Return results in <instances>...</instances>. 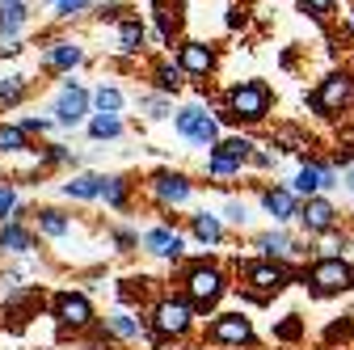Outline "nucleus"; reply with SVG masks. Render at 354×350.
I'll return each instance as SVG.
<instances>
[{
  "instance_id": "nucleus-29",
  "label": "nucleus",
  "mask_w": 354,
  "mask_h": 350,
  "mask_svg": "<svg viewBox=\"0 0 354 350\" xmlns=\"http://www.w3.org/2000/svg\"><path fill=\"white\" fill-rule=\"evenodd\" d=\"M110 329L118 338H140V321H131V317H110Z\"/></svg>"
},
{
  "instance_id": "nucleus-20",
  "label": "nucleus",
  "mask_w": 354,
  "mask_h": 350,
  "mask_svg": "<svg viewBox=\"0 0 354 350\" xmlns=\"http://www.w3.org/2000/svg\"><path fill=\"white\" fill-rule=\"evenodd\" d=\"M257 245H261L266 253H274V257L291 253V237H287V232H266V237H257Z\"/></svg>"
},
{
  "instance_id": "nucleus-31",
  "label": "nucleus",
  "mask_w": 354,
  "mask_h": 350,
  "mask_svg": "<svg viewBox=\"0 0 354 350\" xmlns=\"http://www.w3.org/2000/svg\"><path fill=\"white\" fill-rule=\"evenodd\" d=\"M236 169H241V160H232V156H224V152L211 156V173H236Z\"/></svg>"
},
{
  "instance_id": "nucleus-35",
  "label": "nucleus",
  "mask_w": 354,
  "mask_h": 350,
  "mask_svg": "<svg viewBox=\"0 0 354 350\" xmlns=\"http://www.w3.org/2000/svg\"><path fill=\"white\" fill-rule=\"evenodd\" d=\"M224 215L241 224V220H245V203H228V207H224Z\"/></svg>"
},
{
  "instance_id": "nucleus-21",
  "label": "nucleus",
  "mask_w": 354,
  "mask_h": 350,
  "mask_svg": "<svg viewBox=\"0 0 354 350\" xmlns=\"http://www.w3.org/2000/svg\"><path fill=\"white\" fill-rule=\"evenodd\" d=\"M0 245L13 249V253H21V249H30V237H26L17 224H5V228H0Z\"/></svg>"
},
{
  "instance_id": "nucleus-10",
  "label": "nucleus",
  "mask_w": 354,
  "mask_h": 350,
  "mask_svg": "<svg viewBox=\"0 0 354 350\" xmlns=\"http://www.w3.org/2000/svg\"><path fill=\"white\" fill-rule=\"evenodd\" d=\"M299 215H304L308 232H325V228H333V207H329L325 199H308V207H304Z\"/></svg>"
},
{
  "instance_id": "nucleus-25",
  "label": "nucleus",
  "mask_w": 354,
  "mask_h": 350,
  "mask_svg": "<svg viewBox=\"0 0 354 350\" xmlns=\"http://www.w3.org/2000/svg\"><path fill=\"white\" fill-rule=\"evenodd\" d=\"M88 131H93L97 140H110V136H118V131H122V122L114 114H102V118H93V127H88Z\"/></svg>"
},
{
  "instance_id": "nucleus-22",
  "label": "nucleus",
  "mask_w": 354,
  "mask_h": 350,
  "mask_svg": "<svg viewBox=\"0 0 354 350\" xmlns=\"http://www.w3.org/2000/svg\"><path fill=\"white\" fill-rule=\"evenodd\" d=\"M26 148V131L21 127H0V152H21Z\"/></svg>"
},
{
  "instance_id": "nucleus-9",
  "label": "nucleus",
  "mask_w": 354,
  "mask_h": 350,
  "mask_svg": "<svg viewBox=\"0 0 354 350\" xmlns=\"http://www.w3.org/2000/svg\"><path fill=\"white\" fill-rule=\"evenodd\" d=\"M84 106H88L84 89H72V84H68V89L59 93V102H55V118H59V122H80Z\"/></svg>"
},
{
  "instance_id": "nucleus-19",
  "label": "nucleus",
  "mask_w": 354,
  "mask_h": 350,
  "mask_svg": "<svg viewBox=\"0 0 354 350\" xmlns=\"http://www.w3.org/2000/svg\"><path fill=\"white\" fill-rule=\"evenodd\" d=\"M321 186H329V178H325V169H304L299 178H295V190H299V194H317Z\"/></svg>"
},
{
  "instance_id": "nucleus-34",
  "label": "nucleus",
  "mask_w": 354,
  "mask_h": 350,
  "mask_svg": "<svg viewBox=\"0 0 354 350\" xmlns=\"http://www.w3.org/2000/svg\"><path fill=\"white\" fill-rule=\"evenodd\" d=\"M9 211H13V190H9V186H0V220H5Z\"/></svg>"
},
{
  "instance_id": "nucleus-18",
  "label": "nucleus",
  "mask_w": 354,
  "mask_h": 350,
  "mask_svg": "<svg viewBox=\"0 0 354 350\" xmlns=\"http://www.w3.org/2000/svg\"><path fill=\"white\" fill-rule=\"evenodd\" d=\"M55 68H76L80 59H84V51L80 47H72V42H59V47H51V55H47Z\"/></svg>"
},
{
  "instance_id": "nucleus-26",
  "label": "nucleus",
  "mask_w": 354,
  "mask_h": 350,
  "mask_svg": "<svg viewBox=\"0 0 354 350\" xmlns=\"http://www.w3.org/2000/svg\"><path fill=\"white\" fill-rule=\"evenodd\" d=\"M93 102H97V110H102V114H114V110L122 106V93H118V89H106V84H102V89L93 93Z\"/></svg>"
},
{
  "instance_id": "nucleus-7",
  "label": "nucleus",
  "mask_w": 354,
  "mask_h": 350,
  "mask_svg": "<svg viewBox=\"0 0 354 350\" xmlns=\"http://www.w3.org/2000/svg\"><path fill=\"white\" fill-rule=\"evenodd\" d=\"M354 98V80L350 76H329L325 84H321V93H317V106L321 110H337V106H346Z\"/></svg>"
},
{
  "instance_id": "nucleus-13",
  "label": "nucleus",
  "mask_w": 354,
  "mask_h": 350,
  "mask_svg": "<svg viewBox=\"0 0 354 350\" xmlns=\"http://www.w3.org/2000/svg\"><path fill=\"white\" fill-rule=\"evenodd\" d=\"M144 245H148L152 253H160V257H177V253H182V237L169 232V228H152V232L144 237Z\"/></svg>"
},
{
  "instance_id": "nucleus-15",
  "label": "nucleus",
  "mask_w": 354,
  "mask_h": 350,
  "mask_svg": "<svg viewBox=\"0 0 354 350\" xmlns=\"http://www.w3.org/2000/svg\"><path fill=\"white\" fill-rule=\"evenodd\" d=\"M266 211L274 215V220H287V215H295V194L291 190H266Z\"/></svg>"
},
{
  "instance_id": "nucleus-38",
  "label": "nucleus",
  "mask_w": 354,
  "mask_h": 350,
  "mask_svg": "<svg viewBox=\"0 0 354 350\" xmlns=\"http://www.w3.org/2000/svg\"><path fill=\"white\" fill-rule=\"evenodd\" d=\"M346 182H350V190H354V169H350V178H346Z\"/></svg>"
},
{
  "instance_id": "nucleus-5",
  "label": "nucleus",
  "mask_w": 354,
  "mask_h": 350,
  "mask_svg": "<svg viewBox=\"0 0 354 350\" xmlns=\"http://www.w3.org/2000/svg\"><path fill=\"white\" fill-rule=\"evenodd\" d=\"M55 317H59L64 325H72V329H84V325H88V317H93V308H88V300H84V295L64 291V295L55 300Z\"/></svg>"
},
{
  "instance_id": "nucleus-1",
  "label": "nucleus",
  "mask_w": 354,
  "mask_h": 350,
  "mask_svg": "<svg viewBox=\"0 0 354 350\" xmlns=\"http://www.w3.org/2000/svg\"><path fill=\"white\" fill-rule=\"evenodd\" d=\"M177 131H182L186 140H194L198 148H211V144L219 140L215 118H207V110H198V106H186L182 114H177Z\"/></svg>"
},
{
  "instance_id": "nucleus-37",
  "label": "nucleus",
  "mask_w": 354,
  "mask_h": 350,
  "mask_svg": "<svg viewBox=\"0 0 354 350\" xmlns=\"http://www.w3.org/2000/svg\"><path fill=\"white\" fill-rule=\"evenodd\" d=\"M55 5H59L64 13H76V9H84V5H88V0H55Z\"/></svg>"
},
{
  "instance_id": "nucleus-33",
  "label": "nucleus",
  "mask_w": 354,
  "mask_h": 350,
  "mask_svg": "<svg viewBox=\"0 0 354 350\" xmlns=\"http://www.w3.org/2000/svg\"><path fill=\"white\" fill-rule=\"evenodd\" d=\"M0 98H5V102H17V98H21V76H9V84H0Z\"/></svg>"
},
{
  "instance_id": "nucleus-28",
  "label": "nucleus",
  "mask_w": 354,
  "mask_h": 350,
  "mask_svg": "<svg viewBox=\"0 0 354 350\" xmlns=\"http://www.w3.org/2000/svg\"><path fill=\"white\" fill-rule=\"evenodd\" d=\"M42 232H47V237H64L68 232V220H64V215H55V211H42Z\"/></svg>"
},
{
  "instance_id": "nucleus-16",
  "label": "nucleus",
  "mask_w": 354,
  "mask_h": 350,
  "mask_svg": "<svg viewBox=\"0 0 354 350\" xmlns=\"http://www.w3.org/2000/svg\"><path fill=\"white\" fill-rule=\"evenodd\" d=\"M21 26H26V5H21V0H0V30L17 34Z\"/></svg>"
},
{
  "instance_id": "nucleus-8",
  "label": "nucleus",
  "mask_w": 354,
  "mask_h": 350,
  "mask_svg": "<svg viewBox=\"0 0 354 350\" xmlns=\"http://www.w3.org/2000/svg\"><path fill=\"white\" fill-rule=\"evenodd\" d=\"M211 338H215V342H224V346H241V342L253 338V329H249L245 317H219V321L211 325Z\"/></svg>"
},
{
  "instance_id": "nucleus-36",
  "label": "nucleus",
  "mask_w": 354,
  "mask_h": 350,
  "mask_svg": "<svg viewBox=\"0 0 354 350\" xmlns=\"http://www.w3.org/2000/svg\"><path fill=\"white\" fill-rule=\"evenodd\" d=\"M304 5H308V9H313V13H321V17H325V13L333 9V0H304Z\"/></svg>"
},
{
  "instance_id": "nucleus-2",
  "label": "nucleus",
  "mask_w": 354,
  "mask_h": 350,
  "mask_svg": "<svg viewBox=\"0 0 354 350\" xmlns=\"http://www.w3.org/2000/svg\"><path fill=\"white\" fill-rule=\"evenodd\" d=\"M308 279H313V287L317 291H342V287H350V266H346V261L342 257H325V261H317V266H313V275H308Z\"/></svg>"
},
{
  "instance_id": "nucleus-30",
  "label": "nucleus",
  "mask_w": 354,
  "mask_h": 350,
  "mask_svg": "<svg viewBox=\"0 0 354 350\" xmlns=\"http://www.w3.org/2000/svg\"><path fill=\"white\" fill-rule=\"evenodd\" d=\"M102 199L118 207V203H122V182H118V178H106V182H102Z\"/></svg>"
},
{
  "instance_id": "nucleus-27",
  "label": "nucleus",
  "mask_w": 354,
  "mask_h": 350,
  "mask_svg": "<svg viewBox=\"0 0 354 350\" xmlns=\"http://www.w3.org/2000/svg\"><path fill=\"white\" fill-rule=\"evenodd\" d=\"M215 152H224V156H232V160H245V156H249V152H253V144H249V140H241V136H236V140H224V144H219V148H215Z\"/></svg>"
},
{
  "instance_id": "nucleus-32",
  "label": "nucleus",
  "mask_w": 354,
  "mask_h": 350,
  "mask_svg": "<svg viewBox=\"0 0 354 350\" xmlns=\"http://www.w3.org/2000/svg\"><path fill=\"white\" fill-rule=\"evenodd\" d=\"M182 72L186 68H160V89H177V84H182Z\"/></svg>"
},
{
  "instance_id": "nucleus-24",
  "label": "nucleus",
  "mask_w": 354,
  "mask_h": 350,
  "mask_svg": "<svg viewBox=\"0 0 354 350\" xmlns=\"http://www.w3.org/2000/svg\"><path fill=\"white\" fill-rule=\"evenodd\" d=\"M118 38H122V51H140L144 30H140L136 21H122V26H118Z\"/></svg>"
},
{
  "instance_id": "nucleus-6",
  "label": "nucleus",
  "mask_w": 354,
  "mask_h": 350,
  "mask_svg": "<svg viewBox=\"0 0 354 350\" xmlns=\"http://www.w3.org/2000/svg\"><path fill=\"white\" fill-rule=\"evenodd\" d=\"M152 321H156L160 333H186V325H190V308H186L182 300H165Z\"/></svg>"
},
{
  "instance_id": "nucleus-11",
  "label": "nucleus",
  "mask_w": 354,
  "mask_h": 350,
  "mask_svg": "<svg viewBox=\"0 0 354 350\" xmlns=\"http://www.w3.org/2000/svg\"><path fill=\"white\" fill-rule=\"evenodd\" d=\"M245 275H249V283H253L257 291H279V287H283V270L270 266V261H257V266H249Z\"/></svg>"
},
{
  "instance_id": "nucleus-17",
  "label": "nucleus",
  "mask_w": 354,
  "mask_h": 350,
  "mask_svg": "<svg viewBox=\"0 0 354 350\" xmlns=\"http://www.w3.org/2000/svg\"><path fill=\"white\" fill-rule=\"evenodd\" d=\"M102 182H106V178H93V173H84V178L68 182L64 190H68L72 199H93V194H102Z\"/></svg>"
},
{
  "instance_id": "nucleus-14",
  "label": "nucleus",
  "mask_w": 354,
  "mask_h": 350,
  "mask_svg": "<svg viewBox=\"0 0 354 350\" xmlns=\"http://www.w3.org/2000/svg\"><path fill=\"white\" fill-rule=\"evenodd\" d=\"M156 194H160L165 203H182V199L190 194V182L177 178V173H165V178H156Z\"/></svg>"
},
{
  "instance_id": "nucleus-23",
  "label": "nucleus",
  "mask_w": 354,
  "mask_h": 350,
  "mask_svg": "<svg viewBox=\"0 0 354 350\" xmlns=\"http://www.w3.org/2000/svg\"><path fill=\"white\" fill-rule=\"evenodd\" d=\"M194 237L207 241V245H215L219 241V220H215V215H198V220H194Z\"/></svg>"
},
{
  "instance_id": "nucleus-4",
  "label": "nucleus",
  "mask_w": 354,
  "mask_h": 350,
  "mask_svg": "<svg viewBox=\"0 0 354 350\" xmlns=\"http://www.w3.org/2000/svg\"><path fill=\"white\" fill-rule=\"evenodd\" d=\"M266 106H270V93H266L261 84H241L232 93V114L236 118H261Z\"/></svg>"
},
{
  "instance_id": "nucleus-12",
  "label": "nucleus",
  "mask_w": 354,
  "mask_h": 350,
  "mask_svg": "<svg viewBox=\"0 0 354 350\" xmlns=\"http://www.w3.org/2000/svg\"><path fill=\"white\" fill-rule=\"evenodd\" d=\"M211 64H215V55L203 47V42H186V47H182V68L186 72L203 76V72H211Z\"/></svg>"
},
{
  "instance_id": "nucleus-3",
  "label": "nucleus",
  "mask_w": 354,
  "mask_h": 350,
  "mask_svg": "<svg viewBox=\"0 0 354 350\" xmlns=\"http://www.w3.org/2000/svg\"><path fill=\"white\" fill-rule=\"evenodd\" d=\"M186 291H190L194 304H211V300H219V291H224V279H219V270H211V266H194L190 279H186Z\"/></svg>"
}]
</instances>
